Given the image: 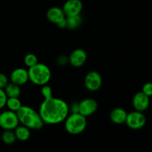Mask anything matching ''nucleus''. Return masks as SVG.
<instances>
[{
  "mask_svg": "<svg viewBox=\"0 0 152 152\" xmlns=\"http://www.w3.org/2000/svg\"><path fill=\"white\" fill-rule=\"evenodd\" d=\"M31 129L25 126H18L14 129V133L16 135V140L21 142H25L28 140L31 137Z\"/></svg>",
  "mask_w": 152,
  "mask_h": 152,
  "instance_id": "15",
  "label": "nucleus"
},
{
  "mask_svg": "<svg viewBox=\"0 0 152 152\" xmlns=\"http://www.w3.org/2000/svg\"><path fill=\"white\" fill-rule=\"evenodd\" d=\"M19 124L16 112L8 110L0 113V127L3 130H14Z\"/></svg>",
  "mask_w": 152,
  "mask_h": 152,
  "instance_id": "5",
  "label": "nucleus"
},
{
  "mask_svg": "<svg viewBox=\"0 0 152 152\" xmlns=\"http://www.w3.org/2000/svg\"><path fill=\"white\" fill-rule=\"evenodd\" d=\"M19 123L33 130H39L44 126V122L39 113L36 111L31 107L22 105L16 111Z\"/></svg>",
  "mask_w": 152,
  "mask_h": 152,
  "instance_id": "2",
  "label": "nucleus"
},
{
  "mask_svg": "<svg viewBox=\"0 0 152 152\" xmlns=\"http://www.w3.org/2000/svg\"><path fill=\"white\" fill-rule=\"evenodd\" d=\"M8 83V78L3 73H0V88L4 89Z\"/></svg>",
  "mask_w": 152,
  "mask_h": 152,
  "instance_id": "24",
  "label": "nucleus"
},
{
  "mask_svg": "<svg viewBox=\"0 0 152 152\" xmlns=\"http://www.w3.org/2000/svg\"><path fill=\"white\" fill-rule=\"evenodd\" d=\"M48 19L52 23L58 25L66 18L62 8L59 7H52L48 10L46 13Z\"/></svg>",
  "mask_w": 152,
  "mask_h": 152,
  "instance_id": "13",
  "label": "nucleus"
},
{
  "mask_svg": "<svg viewBox=\"0 0 152 152\" xmlns=\"http://www.w3.org/2000/svg\"><path fill=\"white\" fill-rule=\"evenodd\" d=\"M65 20H66V28L69 30L77 29L81 25L82 22H83V19H82L80 14L76 15V16H66Z\"/></svg>",
  "mask_w": 152,
  "mask_h": 152,
  "instance_id": "16",
  "label": "nucleus"
},
{
  "mask_svg": "<svg viewBox=\"0 0 152 152\" xmlns=\"http://www.w3.org/2000/svg\"><path fill=\"white\" fill-rule=\"evenodd\" d=\"M24 62L27 67L31 68L38 63V59H37V56L34 53H28L24 58Z\"/></svg>",
  "mask_w": 152,
  "mask_h": 152,
  "instance_id": "20",
  "label": "nucleus"
},
{
  "mask_svg": "<svg viewBox=\"0 0 152 152\" xmlns=\"http://www.w3.org/2000/svg\"><path fill=\"white\" fill-rule=\"evenodd\" d=\"M126 123L129 128L133 130H140L145 126L146 123V117L143 112L135 110L127 114Z\"/></svg>",
  "mask_w": 152,
  "mask_h": 152,
  "instance_id": "6",
  "label": "nucleus"
},
{
  "mask_svg": "<svg viewBox=\"0 0 152 152\" xmlns=\"http://www.w3.org/2000/svg\"><path fill=\"white\" fill-rule=\"evenodd\" d=\"M97 108V102L93 98H86L78 103V112L86 117L94 114Z\"/></svg>",
  "mask_w": 152,
  "mask_h": 152,
  "instance_id": "8",
  "label": "nucleus"
},
{
  "mask_svg": "<svg viewBox=\"0 0 152 152\" xmlns=\"http://www.w3.org/2000/svg\"><path fill=\"white\" fill-rule=\"evenodd\" d=\"M83 9L81 0H67L62 6V10L66 16L80 15Z\"/></svg>",
  "mask_w": 152,
  "mask_h": 152,
  "instance_id": "9",
  "label": "nucleus"
},
{
  "mask_svg": "<svg viewBox=\"0 0 152 152\" xmlns=\"http://www.w3.org/2000/svg\"><path fill=\"white\" fill-rule=\"evenodd\" d=\"M128 113L122 108H114L110 113V119L114 124L121 125L126 123Z\"/></svg>",
  "mask_w": 152,
  "mask_h": 152,
  "instance_id": "14",
  "label": "nucleus"
},
{
  "mask_svg": "<svg viewBox=\"0 0 152 152\" xmlns=\"http://www.w3.org/2000/svg\"><path fill=\"white\" fill-rule=\"evenodd\" d=\"M52 88L50 87L49 86L47 85H45V86H42V89H41V93L42 94L43 97L44 98H48V97H50V96H53L52 95Z\"/></svg>",
  "mask_w": 152,
  "mask_h": 152,
  "instance_id": "21",
  "label": "nucleus"
},
{
  "mask_svg": "<svg viewBox=\"0 0 152 152\" xmlns=\"http://www.w3.org/2000/svg\"><path fill=\"white\" fill-rule=\"evenodd\" d=\"M142 91L148 96H152V83H146L143 85Z\"/></svg>",
  "mask_w": 152,
  "mask_h": 152,
  "instance_id": "22",
  "label": "nucleus"
},
{
  "mask_svg": "<svg viewBox=\"0 0 152 152\" xmlns=\"http://www.w3.org/2000/svg\"><path fill=\"white\" fill-rule=\"evenodd\" d=\"M150 105L149 96L142 91H139L134 94L132 99V105L136 111L144 112L148 109Z\"/></svg>",
  "mask_w": 152,
  "mask_h": 152,
  "instance_id": "10",
  "label": "nucleus"
},
{
  "mask_svg": "<svg viewBox=\"0 0 152 152\" xmlns=\"http://www.w3.org/2000/svg\"><path fill=\"white\" fill-rule=\"evenodd\" d=\"M70 107L65 101L53 96L44 98L39 107V113L45 124L56 125L65 121L69 114Z\"/></svg>",
  "mask_w": 152,
  "mask_h": 152,
  "instance_id": "1",
  "label": "nucleus"
},
{
  "mask_svg": "<svg viewBox=\"0 0 152 152\" xmlns=\"http://www.w3.org/2000/svg\"><path fill=\"white\" fill-rule=\"evenodd\" d=\"M87 58V53L83 49L77 48L73 50L68 56V63L73 67L80 68L86 63Z\"/></svg>",
  "mask_w": 152,
  "mask_h": 152,
  "instance_id": "11",
  "label": "nucleus"
},
{
  "mask_svg": "<svg viewBox=\"0 0 152 152\" xmlns=\"http://www.w3.org/2000/svg\"><path fill=\"white\" fill-rule=\"evenodd\" d=\"M7 96L4 92V89L0 88V110L2 109L4 106H6Z\"/></svg>",
  "mask_w": 152,
  "mask_h": 152,
  "instance_id": "23",
  "label": "nucleus"
},
{
  "mask_svg": "<svg viewBox=\"0 0 152 152\" xmlns=\"http://www.w3.org/2000/svg\"><path fill=\"white\" fill-rule=\"evenodd\" d=\"M29 81L37 86H42L47 85L51 78V71L48 66L38 62L34 66L28 68Z\"/></svg>",
  "mask_w": 152,
  "mask_h": 152,
  "instance_id": "3",
  "label": "nucleus"
},
{
  "mask_svg": "<svg viewBox=\"0 0 152 152\" xmlns=\"http://www.w3.org/2000/svg\"><path fill=\"white\" fill-rule=\"evenodd\" d=\"M87 117L79 112H72L65 120V129L68 134L77 135L83 133L87 126Z\"/></svg>",
  "mask_w": 152,
  "mask_h": 152,
  "instance_id": "4",
  "label": "nucleus"
},
{
  "mask_svg": "<svg viewBox=\"0 0 152 152\" xmlns=\"http://www.w3.org/2000/svg\"><path fill=\"white\" fill-rule=\"evenodd\" d=\"M22 104L19 97H7L6 106L8 110L16 112L22 107Z\"/></svg>",
  "mask_w": 152,
  "mask_h": 152,
  "instance_id": "18",
  "label": "nucleus"
},
{
  "mask_svg": "<svg viewBox=\"0 0 152 152\" xmlns=\"http://www.w3.org/2000/svg\"><path fill=\"white\" fill-rule=\"evenodd\" d=\"M1 140L7 145H11L16 140V135L13 130H4L1 134Z\"/></svg>",
  "mask_w": 152,
  "mask_h": 152,
  "instance_id": "19",
  "label": "nucleus"
},
{
  "mask_svg": "<svg viewBox=\"0 0 152 152\" xmlns=\"http://www.w3.org/2000/svg\"><path fill=\"white\" fill-rule=\"evenodd\" d=\"M4 91L7 97H19L21 94L20 86L13 83H7Z\"/></svg>",
  "mask_w": 152,
  "mask_h": 152,
  "instance_id": "17",
  "label": "nucleus"
},
{
  "mask_svg": "<svg viewBox=\"0 0 152 152\" xmlns=\"http://www.w3.org/2000/svg\"><path fill=\"white\" fill-rule=\"evenodd\" d=\"M57 63L60 65H65L68 63V57L66 56H60L57 59Z\"/></svg>",
  "mask_w": 152,
  "mask_h": 152,
  "instance_id": "25",
  "label": "nucleus"
},
{
  "mask_svg": "<svg viewBox=\"0 0 152 152\" xmlns=\"http://www.w3.org/2000/svg\"><path fill=\"white\" fill-rule=\"evenodd\" d=\"M84 83L86 89L90 91H96L102 86V77L97 71H90L85 77Z\"/></svg>",
  "mask_w": 152,
  "mask_h": 152,
  "instance_id": "7",
  "label": "nucleus"
},
{
  "mask_svg": "<svg viewBox=\"0 0 152 152\" xmlns=\"http://www.w3.org/2000/svg\"><path fill=\"white\" fill-rule=\"evenodd\" d=\"M11 83L21 86L29 81L28 71L23 68H17L13 70L10 76Z\"/></svg>",
  "mask_w": 152,
  "mask_h": 152,
  "instance_id": "12",
  "label": "nucleus"
}]
</instances>
